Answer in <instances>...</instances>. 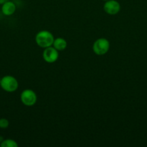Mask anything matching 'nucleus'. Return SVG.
I'll return each instance as SVG.
<instances>
[{
  "label": "nucleus",
  "instance_id": "obj_4",
  "mask_svg": "<svg viewBox=\"0 0 147 147\" xmlns=\"http://www.w3.org/2000/svg\"><path fill=\"white\" fill-rule=\"evenodd\" d=\"M37 100V95L31 89H25L20 94V100L26 106H34Z\"/></svg>",
  "mask_w": 147,
  "mask_h": 147
},
{
  "label": "nucleus",
  "instance_id": "obj_12",
  "mask_svg": "<svg viewBox=\"0 0 147 147\" xmlns=\"http://www.w3.org/2000/svg\"><path fill=\"white\" fill-rule=\"evenodd\" d=\"M102 1H108V0H102Z\"/></svg>",
  "mask_w": 147,
  "mask_h": 147
},
{
  "label": "nucleus",
  "instance_id": "obj_3",
  "mask_svg": "<svg viewBox=\"0 0 147 147\" xmlns=\"http://www.w3.org/2000/svg\"><path fill=\"white\" fill-rule=\"evenodd\" d=\"M110 47V44L108 40L104 37H101L95 40L92 46V49H93L94 53L97 55L101 56L105 55L109 51Z\"/></svg>",
  "mask_w": 147,
  "mask_h": 147
},
{
  "label": "nucleus",
  "instance_id": "obj_8",
  "mask_svg": "<svg viewBox=\"0 0 147 147\" xmlns=\"http://www.w3.org/2000/svg\"><path fill=\"white\" fill-rule=\"evenodd\" d=\"M67 42L64 38L62 37H57L54 39L53 43V47L56 48L58 51H63L67 47Z\"/></svg>",
  "mask_w": 147,
  "mask_h": 147
},
{
  "label": "nucleus",
  "instance_id": "obj_11",
  "mask_svg": "<svg viewBox=\"0 0 147 147\" xmlns=\"http://www.w3.org/2000/svg\"><path fill=\"white\" fill-rule=\"evenodd\" d=\"M7 1H8V0H0V4H4V3L6 2Z\"/></svg>",
  "mask_w": 147,
  "mask_h": 147
},
{
  "label": "nucleus",
  "instance_id": "obj_5",
  "mask_svg": "<svg viewBox=\"0 0 147 147\" xmlns=\"http://www.w3.org/2000/svg\"><path fill=\"white\" fill-rule=\"evenodd\" d=\"M59 53L56 48L50 46V47L44 48L43 52V58L46 63H53L59 59Z\"/></svg>",
  "mask_w": 147,
  "mask_h": 147
},
{
  "label": "nucleus",
  "instance_id": "obj_1",
  "mask_svg": "<svg viewBox=\"0 0 147 147\" xmlns=\"http://www.w3.org/2000/svg\"><path fill=\"white\" fill-rule=\"evenodd\" d=\"M54 37L50 31L48 30H41L38 32L35 35V42L39 47L42 48L53 46Z\"/></svg>",
  "mask_w": 147,
  "mask_h": 147
},
{
  "label": "nucleus",
  "instance_id": "obj_10",
  "mask_svg": "<svg viewBox=\"0 0 147 147\" xmlns=\"http://www.w3.org/2000/svg\"><path fill=\"white\" fill-rule=\"evenodd\" d=\"M10 125V122L5 118L0 119V128L1 129H7Z\"/></svg>",
  "mask_w": 147,
  "mask_h": 147
},
{
  "label": "nucleus",
  "instance_id": "obj_7",
  "mask_svg": "<svg viewBox=\"0 0 147 147\" xmlns=\"http://www.w3.org/2000/svg\"><path fill=\"white\" fill-rule=\"evenodd\" d=\"M16 5L13 1H7L1 4V11L5 16H11L15 12Z\"/></svg>",
  "mask_w": 147,
  "mask_h": 147
},
{
  "label": "nucleus",
  "instance_id": "obj_6",
  "mask_svg": "<svg viewBox=\"0 0 147 147\" xmlns=\"http://www.w3.org/2000/svg\"><path fill=\"white\" fill-rule=\"evenodd\" d=\"M120 4L116 0H108L105 2L103 9L110 15H115L120 11Z\"/></svg>",
  "mask_w": 147,
  "mask_h": 147
},
{
  "label": "nucleus",
  "instance_id": "obj_9",
  "mask_svg": "<svg viewBox=\"0 0 147 147\" xmlns=\"http://www.w3.org/2000/svg\"><path fill=\"white\" fill-rule=\"evenodd\" d=\"M0 146L1 147H17L18 146V144L17 142L13 139H3L2 142L0 143Z\"/></svg>",
  "mask_w": 147,
  "mask_h": 147
},
{
  "label": "nucleus",
  "instance_id": "obj_13",
  "mask_svg": "<svg viewBox=\"0 0 147 147\" xmlns=\"http://www.w3.org/2000/svg\"><path fill=\"white\" fill-rule=\"evenodd\" d=\"M1 78H0V82H1Z\"/></svg>",
  "mask_w": 147,
  "mask_h": 147
},
{
  "label": "nucleus",
  "instance_id": "obj_2",
  "mask_svg": "<svg viewBox=\"0 0 147 147\" xmlns=\"http://www.w3.org/2000/svg\"><path fill=\"white\" fill-rule=\"evenodd\" d=\"M0 86L1 88L8 93L16 91L19 87V83L17 79L12 76H5L1 78Z\"/></svg>",
  "mask_w": 147,
  "mask_h": 147
}]
</instances>
